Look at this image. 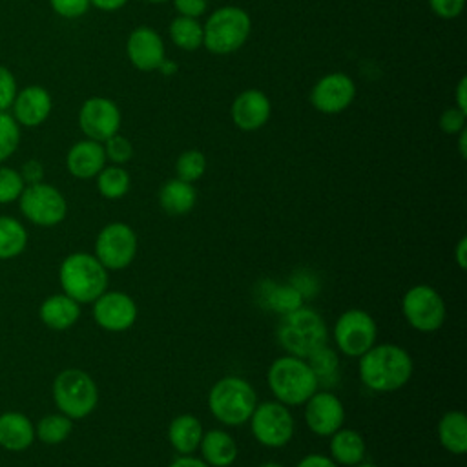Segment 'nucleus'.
<instances>
[{
    "instance_id": "31",
    "label": "nucleus",
    "mask_w": 467,
    "mask_h": 467,
    "mask_svg": "<svg viewBox=\"0 0 467 467\" xmlns=\"http://www.w3.org/2000/svg\"><path fill=\"white\" fill-rule=\"evenodd\" d=\"M303 294L292 285H274L265 294V303L270 310L277 312L279 316L288 314L303 305Z\"/></svg>"
},
{
    "instance_id": "12",
    "label": "nucleus",
    "mask_w": 467,
    "mask_h": 467,
    "mask_svg": "<svg viewBox=\"0 0 467 467\" xmlns=\"http://www.w3.org/2000/svg\"><path fill=\"white\" fill-rule=\"evenodd\" d=\"M20 210L35 224L53 226L58 224L67 212L64 195L51 184L35 182L22 190Z\"/></svg>"
},
{
    "instance_id": "23",
    "label": "nucleus",
    "mask_w": 467,
    "mask_h": 467,
    "mask_svg": "<svg viewBox=\"0 0 467 467\" xmlns=\"http://www.w3.org/2000/svg\"><path fill=\"white\" fill-rule=\"evenodd\" d=\"M202 434L204 429L201 420L190 412L175 416L168 425V441L179 454H193L199 449Z\"/></svg>"
},
{
    "instance_id": "22",
    "label": "nucleus",
    "mask_w": 467,
    "mask_h": 467,
    "mask_svg": "<svg viewBox=\"0 0 467 467\" xmlns=\"http://www.w3.org/2000/svg\"><path fill=\"white\" fill-rule=\"evenodd\" d=\"M328 440H330L328 441L330 458L337 465L354 467V465L365 462L367 441L359 431L350 429V427H341L334 434H330Z\"/></svg>"
},
{
    "instance_id": "51",
    "label": "nucleus",
    "mask_w": 467,
    "mask_h": 467,
    "mask_svg": "<svg viewBox=\"0 0 467 467\" xmlns=\"http://www.w3.org/2000/svg\"><path fill=\"white\" fill-rule=\"evenodd\" d=\"M354 467H379V465H376V463H368V462H361V463H358V465H354Z\"/></svg>"
},
{
    "instance_id": "45",
    "label": "nucleus",
    "mask_w": 467,
    "mask_h": 467,
    "mask_svg": "<svg viewBox=\"0 0 467 467\" xmlns=\"http://www.w3.org/2000/svg\"><path fill=\"white\" fill-rule=\"evenodd\" d=\"M166 467H210V465L202 458H197L193 454H179Z\"/></svg>"
},
{
    "instance_id": "16",
    "label": "nucleus",
    "mask_w": 467,
    "mask_h": 467,
    "mask_svg": "<svg viewBox=\"0 0 467 467\" xmlns=\"http://www.w3.org/2000/svg\"><path fill=\"white\" fill-rule=\"evenodd\" d=\"M139 316L135 299L119 290L104 292L93 301V319L108 332H126L130 330Z\"/></svg>"
},
{
    "instance_id": "44",
    "label": "nucleus",
    "mask_w": 467,
    "mask_h": 467,
    "mask_svg": "<svg viewBox=\"0 0 467 467\" xmlns=\"http://www.w3.org/2000/svg\"><path fill=\"white\" fill-rule=\"evenodd\" d=\"M22 179L24 182H29V184H35V182H40L42 175H44V168L38 161H27L22 168Z\"/></svg>"
},
{
    "instance_id": "32",
    "label": "nucleus",
    "mask_w": 467,
    "mask_h": 467,
    "mask_svg": "<svg viewBox=\"0 0 467 467\" xmlns=\"http://www.w3.org/2000/svg\"><path fill=\"white\" fill-rule=\"evenodd\" d=\"M71 420L66 414H47L38 421L36 434L44 443L55 445L71 434Z\"/></svg>"
},
{
    "instance_id": "38",
    "label": "nucleus",
    "mask_w": 467,
    "mask_h": 467,
    "mask_svg": "<svg viewBox=\"0 0 467 467\" xmlns=\"http://www.w3.org/2000/svg\"><path fill=\"white\" fill-rule=\"evenodd\" d=\"M465 120H467V111L456 106H451L441 111L438 124L445 135H458L462 130H465Z\"/></svg>"
},
{
    "instance_id": "29",
    "label": "nucleus",
    "mask_w": 467,
    "mask_h": 467,
    "mask_svg": "<svg viewBox=\"0 0 467 467\" xmlns=\"http://www.w3.org/2000/svg\"><path fill=\"white\" fill-rule=\"evenodd\" d=\"M130 186H131V177L128 170L119 164L104 166L97 173V190L104 199H109V201L122 199L130 192Z\"/></svg>"
},
{
    "instance_id": "30",
    "label": "nucleus",
    "mask_w": 467,
    "mask_h": 467,
    "mask_svg": "<svg viewBox=\"0 0 467 467\" xmlns=\"http://www.w3.org/2000/svg\"><path fill=\"white\" fill-rule=\"evenodd\" d=\"M27 243V234L24 226L13 219L0 215V259H9L18 255Z\"/></svg>"
},
{
    "instance_id": "7",
    "label": "nucleus",
    "mask_w": 467,
    "mask_h": 467,
    "mask_svg": "<svg viewBox=\"0 0 467 467\" xmlns=\"http://www.w3.org/2000/svg\"><path fill=\"white\" fill-rule=\"evenodd\" d=\"M53 400L69 420L89 416L99 403V389L93 378L80 368H66L53 381Z\"/></svg>"
},
{
    "instance_id": "35",
    "label": "nucleus",
    "mask_w": 467,
    "mask_h": 467,
    "mask_svg": "<svg viewBox=\"0 0 467 467\" xmlns=\"http://www.w3.org/2000/svg\"><path fill=\"white\" fill-rule=\"evenodd\" d=\"M20 144V124L13 115L0 111V162L15 153Z\"/></svg>"
},
{
    "instance_id": "26",
    "label": "nucleus",
    "mask_w": 467,
    "mask_h": 467,
    "mask_svg": "<svg viewBox=\"0 0 467 467\" xmlns=\"http://www.w3.org/2000/svg\"><path fill=\"white\" fill-rule=\"evenodd\" d=\"M80 316V303L66 294L49 296L40 306L42 321L53 330H66L77 323Z\"/></svg>"
},
{
    "instance_id": "36",
    "label": "nucleus",
    "mask_w": 467,
    "mask_h": 467,
    "mask_svg": "<svg viewBox=\"0 0 467 467\" xmlns=\"http://www.w3.org/2000/svg\"><path fill=\"white\" fill-rule=\"evenodd\" d=\"M104 146V153H106V161H109L111 164H126L131 161L133 157V144L128 137L120 135V133H115L111 135L109 139H106L102 142Z\"/></svg>"
},
{
    "instance_id": "6",
    "label": "nucleus",
    "mask_w": 467,
    "mask_h": 467,
    "mask_svg": "<svg viewBox=\"0 0 467 467\" xmlns=\"http://www.w3.org/2000/svg\"><path fill=\"white\" fill-rule=\"evenodd\" d=\"M58 277L64 294L77 303H93L108 288V270L86 252L67 255L60 265Z\"/></svg>"
},
{
    "instance_id": "19",
    "label": "nucleus",
    "mask_w": 467,
    "mask_h": 467,
    "mask_svg": "<svg viewBox=\"0 0 467 467\" xmlns=\"http://www.w3.org/2000/svg\"><path fill=\"white\" fill-rule=\"evenodd\" d=\"M53 108L51 95L42 86H26L22 91H16L13 100V117L18 124L35 128L46 122Z\"/></svg>"
},
{
    "instance_id": "48",
    "label": "nucleus",
    "mask_w": 467,
    "mask_h": 467,
    "mask_svg": "<svg viewBox=\"0 0 467 467\" xmlns=\"http://www.w3.org/2000/svg\"><path fill=\"white\" fill-rule=\"evenodd\" d=\"M91 5H95L100 11H117L128 4V0H89Z\"/></svg>"
},
{
    "instance_id": "52",
    "label": "nucleus",
    "mask_w": 467,
    "mask_h": 467,
    "mask_svg": "<svg viewBox=\"0 0 467 467\" xmlns=\"http://www.w3.org/2000/svg\"><path fill=\"white\" fill-rule=\"evenodd\" d=\"M144 2H150V4H164V2H171V0H144Z\"/></svg>"
},
{
    "instance_id": "11",
    "label": "nucleus",
    "mask_w": 467,
    "mask_h": 467,
    "mask_svg": "<svg viewBox=\"0 0 467 467\" xmlns=\"http://www.w3.org/2000/svg\"><path fill=\"white\" fill-rule=\"evenodd\" d=\"M139 239L135 230L122 221L102 226L95 239V257L106 270H124L137 255Z\"/></svg>"
},
{
    "instance_id": "21",
    "label": "nucleus",
    "mask_w": 467,
    "mask_h": 467,
    "mask_svg": "<svg viewBox=\"0 0 467 467\" xmlns=\"http://www.w3.org/2000/svg\"><path fill=\"white\" fill-rule=\"evenodd\" d=\"M197 451L210 467H230L239 454L235 438L224 429L204 431Z\"/></svg>"
},
{
    "instance_id": "47",
    "label": "nucleus",
    "mask_w": 467,
    "mask_h": 467,
    "mask_svg": "<svg viewBox=\"0 0 467 467\" xmlns=\"http://www.w3.org/2000/svg\"><path fill=\"white\" fill-rule=\"evenodd\" d=\"M454 106L467 111V78L462 77L456 84V91H454Z\"/></svg>"
},
{
    "instance_id": "17",
    "label": "nucleus",
    "mask_w": 467,
    "mask_h": 467,
    "mask_svg": "<svg viewBox=\"0 0 467 467\" xmlns=\"http://www.w3.org/2000/svg\"><path fill=\"white\" fill-rule=\"evenodd\" d=\"M126 55L139 71H155L166 60L164 40L153 27L139 26L128 35Z\"/></svg>"
},
{
    "instance_id": "14",
    "label": "nucleus",
    "mask_w": 467,
    "mask_h": 467,
    "mask_svg": "<svg viewBox=\"0 0 467 467\" xmlns=\"http://www.w3.org/2000/svg\"><path fill=\"white\" fill-rule=\"evenodd\" d=\"M356 99V84L343 71L323 75L310 89V104L325 115L345 111Z\"/></svg>"
},
{
    "instance_id": "43",
    "label": "nucleus",
    "mask_w": 467,
    "mask_h": 467,
    "mask_svg": "<svg viewBox=\"0 0 467 467\" xmlns=\"http://www.w3.org/2000/svg\"><path fill=\"white\" fill-rule=\"evenodd\" d=\"M296 467H339L330 456L319 454V452H310L306 456H303Z\"/></svg>"
},
{
    "instance_id": "18",
    "label": "nucleus",
    "mask_w": 467,
    "mask_h": 467,
    "mask_svg": "<svg viewBox=\"0 0 467 467\" xmlns=\"http://www.w3.org/2000/svg\"><path fill=\"white\" fill-rule=\"evenodd\" d=\"M272 115V102L257 88H248L241 91L230 108V117L235 128L241 131H257L261 130Z\"/></svg>"
},
{
    "instance_id": "42",
    "label": "nucleus",
    "mask_w": 467,
    "mask_h": 467,
    "mask_svg": "<svg viewBox=\"0 0 467 467\" xmlns=\"http://www.w3.org/2000/svg\"><path fill=\"white\" fill-rule=\"evenodd\" d=\"M171 4L181 16H190V18H199L208 9L206 0H171Z\"/></svg>"
},
{
    "instance_id": "34",
    "label": "nucleus",
    "mask_w": 467,
    "mask_h": 467,
    "mask_svg": "<svg viewBox=\"0 0 467 467\" xmlns=\"http://www.w3.org/2000/svg\"><path fill=\"white\" fill-rule=\"evenodd\" d=\"M206 171V157L201 150H186L175 161V177L186 182L199 181Z\"/></svg>"
},
{
    "instance_id": "10",
    "label": "nucleus",
    "mask_w": 467,
    "mask_h": 467,
    "mask_svg": "<svg viewBox=\"0 0 467 467\" xmlns=\"http://www.w3.org/2000/svg\"><path fill=\"white\" fill-rule=\"evenodd\" d=\"M336 348L348 358H359L378 343L376 319L363 308H348L339 314L332 327Z\"/></svg>"
},
{
    "instance_id": "1",
    "label": "nucleus",
    "mask_w": 467,
    "mask_h": 467,
    "mask_svg": "<svg viewBox=\"0 0 467 467\" xmlns=\"http://www.w3.org/2000/svg\"><path fill=\"white\" fill-rule=\"evenodd\" d=\"M412 372V356L396 343H374L358 358V376L372 392H396L410 381Z\"/></svg>"
},
{
    "instance_id": "40",
    "label": "nucleus",
    "mask_w": 467,
    "mask_h": 467,
    "mask_svg": "<svg viewBox=\"0 0 467 467\" xmlns=\"http://www.w3.org/2000/svg\"><path fill=\"white\" fill-rule=\"evenodd\" d=\"M15 97H16L15 75L5 66H0V111H5L7 108H11Z\"/></svg>"
},
{
    "instance_id": "37",
    "label": "nucleus",
    "mask_w": 467,
    "mask_h": 467,
    "mask_svg": "<svg viewBox=\"0 0 467 467\" xmlns=\"http://www.w3.org/2000/svg\"><path fill=\"white\" fill-rule=\"evenodd\" d=\"M24 190V179L20 171L13 168H0V202H11L20 197Z\"/></svg>"
},
{
    "instance_id": "49",
    "label": "nucleus",
    "mask_w": 467,
    "mask_h": 467,
    "mask_svg": "<svg viewBox=\"0 0 467 467\" xmlns=\"http://www.w3.org/2000/svg\"><path fill=\"white\" fill-rule=\"evenodd\" d=\"M465 142H467V130H462V131L458 133V151H460V157H462V159L467 157V146H465Z\"/></svg>"
},
{
    "instance_id": "46",
    "label": "nucleus",
    "mask_w": 467,
    "mask_h": 467,
    "mask_svg": "<svg viewBox=\"0 0 467 467\" xmlns=\"http://www.w3.org/2000/svg\"><path fill=\"white\" fill-rule=\"evenodd\" d=\"M452 254H454V261H456L458 268H460V270H465V268H467V237H465V235H462V237L458 239V243H456Z\"/></svg>"
},
{
    "instance_id": "9",
    "label": "nucleus",
    "mask_w": 467,
    "mask_h": 467,
    "mask_svg": "<svg viewBox=\"0 0 467 467\" xmlns=\"http://www.w3.org/2000/svg\"><path fill=\"white\" fill-rule=\"evenodd\" d=\"M248 423L255 441L268 449H281L288 445L296 432V421L290 407L275 400L257 403Z\"/></svg>"
},
{
    "instance_id": "4",
    "label": "nucleus",
    "mask_w": 467,
    "mask_h": 467,
    "mask_svg": "<svg viewBox=\"0 0 467 467\" xmlns=\"http://www.w3.org/2000/svg\"><path fill=\"white\" fill-rule=\"evenodd\" d=\"M257 403L254 385L241 376H223L208 392V410L224 427L248 423Z\"/></svg>"
},
{
    "instance_id": "33",
    "label": "nucleus",
    "mask_w": 467,
    "mask_h": 467,
    "mask_svg": "<svg viewBox=\"0 0 467 467\" xmlns=\"http://www.w3.org/2000/svg\"><path fill=\"white\" fill-rule=\"evenodd\" d=\"M305 359H306L308 367L312 368V372L317 376L319 381L330 379V378H334L337 374L339 354L332 347H328V345H323V347L316 348Z\"/></svg>"
},
{
    "instance_id": "13",
    "label": "nucleus",
    "mask_w": 467,
    "mask_h": 467,
    "mask_svg": "<svg viewBox=\"0 0 467 467\" xmlns=\"http://www.w3.org/2000/svg\"><path fill=\"white\" fill-rule=\"evenodd\" d=\"M122 122L120 109L115 100L108 97H89L78 109V126L86 139L104 142L119 133Z\"/></svg>"
},
{
    "instance_id": "39",
    "label": "nucleus",
    "mask_w": 467,
    "mask_h": 467,
    "mask_svg": "<svg viewBox=\"0 0 467 467\" xmlns=\"http://www.w3.org/2000/svg\"><path fill=\"white\" fill-rule=\"evenodd\" d=\"M51 9L62 18H78L88 13L89 0H49Z\"/></svg>"
},
{
    "instance_id": "3",
    "label": "nucleus",
    "mask_w": 467,
    "mask_h": 467,
    "mask_svg": "<svg viewBox=\"0 0 467 467\" xmlns=\"http://www.w3.org/2000/svg\"><path fill=\"white\" fill-rule=\"evenodd\" d=\"M275 337L286 354L306 358L316 348L327 345L328 327L317 310L301 305L299 308L281 316Z\"/></svg>"
},
{
    "instance_id": "5",
    "label": "nucleus",
    "mask_w": 467,
    "mask_h": 467,
    "mask_svg": "<svg viewBox=\"0 0 467 467\" xmlns=\"http://www.w3.org/2000/svg\"><path fill=\"white\" fill-rule=\"evenodd\" d=\"M250 31L248 11L239 5H223L208 15L202 26V46L213 55H230L246 44Z\"/></svg>"
},
{
    "instance_id": "27",
    "label": "nucleus",
    "mask_w": 467,
    "mask_h": 467,
    "mask_svg": "<svg viewBox=\"0 0 467 467\" xmlns=\"http://www.w3.org/2000/svg\"><path fill=\"white\" fill-rule=\"evenodd\" d=\"M35 429L20 412H5L0 416V445L9 451H24L33 443Z\"/></svg>"
},
{
    "instance_id": "2",
    "label": "nucleus",
    "mask_w": 467,
    "mask_h": 467,
    "mask_svg": "<svg viewBox=\"0 0 467 467\" xmlns=\"http://www.w3.org/2000/svg\"><path fill=\"white\" fill-rule=\"evenodd\" d=\"M266 383L274 400L286 407H301L319 387L306 359L292 354L279 356L270 363Z\"/></svg>"
},
{
    "instance_id": "20",
    "label": "nucleus",
    "mask_w": 467,
    "mask_h": 467,
    "mask_svg": "<svg viewBox=\"0 0 467 467\" xmlns=\"http://www.w3.org/2000/svg\"><path fill=\"white\" fill-rule=\"evenodd\" d=\"M106 153L102 142L84 139L75 142L67 155H66V166L67 171L77 179H93L97 173L106 166Z\"/></svg>"
},
{
    "instance_id": "8",
    "label": "nucleus",
    "mask_w": 467,
    "mask_h": 467,
    "mask_svg": "<svg viewBox=\"0 0 467 467\" xmlns=\"http://www.w3.org/2000/svg\"><path fill=\"white\" fill-rule=\"evenodd\" d=\"M401 314L416 332L432 334L443 327L447 306L434 286L418 283L403 294Z\"/></svg>"
},
{
    "instance_id": "25",
    "label": "nucleus",
    "mask_w": 467,
    "mask_h": 467,
    "mask_svg": "<svg viewBox=\"0 0 467 467\" xmlns=\"http://www.w3.org/2000/svg\"><path fill=\"white\" fill-rule=\"evenodd\" d=\"M197 202V192L192 182L181 181L177 177L168 179L159 190V206L168 215H186L193 210Z\"/></svg>"
},
{
    "instance_id": "41",
    "label": "nucleus",
    "mask_w": 467,
    "mask_h": 467,
    "mask_svg": "<svg viewBox=\"0 0 467 467\" xmlns=\"http://www.w3.org/2000/svg\"><path fill=\"white\" fill-rule=\"evenodd\" d=\"M431 11L443 20H454L463 13L465 0H429Z\"/></svg>"
},
{
    "instance_id": "24",
    "label": "nucleus",
    "mask_w": 467,
    "mask_h": 467,
    "mask_svg": "<svg viewBox=\"0 0 467 467\" xmlns=\"http://www.w3.org/2000/svg\"><path fill=\"white\" fill-rule=\"evenodd\" d=\"M440 445L454 454L462 456L467 452V416L463 410L452 409L441 414L436 425Z\"/></svg>"
},
{
    "instance_id": "15",
    "label": "nucleus",
    "mask_w": 467,
    "mask_h": 467,
    "mask_svg": "<svg viewBox=\"0 0 467 467\" xmlns=\"http://www.w3.org/2000/svg\"><path fill=\"white\" fill-rule=\"evenodd\" d=\"M305 423L319 438H328L345 423L343 401L330 390H316L305 403Z\"/></svg>"
},
{
    "instance_id": "28",
    "label": "nucleus",
    "mask_w": 467,
    "mask_h": 467,
    "mask_svg": "<svg viewBox=\"0 0 467 467\" xmlns=\"http://www.w3.org/2000/svg\"><path fill=\"white\" fill-rule=\"evenodd\" d=\"M171 42L182 51H197L202 47V24L199 18L177 15L168 27Z\"/></svg>"
},
{
    "instance_id": "50",
    "label": "nucleus",
    "mask_w": 467,
    "mask_h": 467,
    "mask_svg": "<svg viewBox=\"0 0 467 467\" xmlns=\"http://www.w3.org/2000/svg\"><path fill=\"white\" fill-rule=\"evenodd\" d=\"M257 467H285V465H281V463H277V462H263V463H259Z\"/></svg>"
}]
</instances>
